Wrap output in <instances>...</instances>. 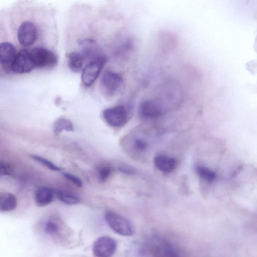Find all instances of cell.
Wrapping results in <instances>:
<instances>
[{"mask_svg":"<svg viewBox=\"0 0 257 257\" xmlns=\"http://www.w3.org/2000/svg\"><path fill=\"white\" fill-rule=\"evenodd\" d=\"M105 218L111 229L118 234L125 237L131 236L133 234V228L131 223L122 216L114 212H107Z\"/></svg>","mask_w":257,"mask_h":257,"instance_id":"obj_1","label":"cell"},{"mask_svg":"<svg viewBox=\"0 0 257 257\" xmlns=\"http://www.w3.org/2000/svg\"><path fill=\"white\" fill-rule=\"evenodd\" d=\"M103 116L108 124L115 128L125 126L128 119L127 109L123 105H116L105 109Z\"/></svg>","mask_w":257,"mask_h":257,"instance_id":"obj_2","label":"cell"},{"mask_svg":"<svg viewBox=\"0 0 257 257\" xmlns=\"http://www.w3.org/2000/svg\"><path fill=\"white\" fill-rule=\"evenodd\" d=\"M35 67L52 68L57 63L58 57L52 51L37 47L30 51Z\"/></svg>","mask_w":257,"mask_h":257,"instance_id":"obj_3","label":"cell"},{"mask_svg":"<svg viewBox=\"0 0 257 257\" xmlns=\"http://www.w3.org/2000/svg\"><path fill=\"white\" fill-rule=\"evenodd\" d=\"M106 62L107 58L104 56L95 60L89 62L84 67L81 77L84 86L89 87L95 82Z\"/></svg>","mask_w":257,"mask_h":257,"instance_id":"obj_4","label":"cell"},{"mask_svg":"<svg viewBox=\"0 0 257 257\" xmlns=\"http://www.w3.org/2000/svg\"><path fill=\"white\" fill-rule=\"evenodd\" d=\"M35 67L30 51L22 50L17 54L10 70L16 74H23L30 73Z\"/></svg>","mask_w":257,"mask_h":257,"instance_id":"obj_5","label":"cell"},{"mask_svg":"<svg viewBox=\"0 0 257 257\" xmlns=\"http://www.w3.org/2000/svg\"><path fill=\"white\" fill-rule=\"evenodd\" d=\"M123 83L122 76L114 71H106L101 79V88L105 95L113 96L121 87Z\"/></svg>","mask_w":257,"mask_h":257,"instance_id":"obj_6","label":"cell"},{"mask_svg":"<svg viewBox=\"0 0 257 257\" xmlns=\"http://www.w3.org/2000/svg\"><path fill=\"white\" fill-rule=\"evenodd\" d=\"M37 29L34 23L26 21L21 23L18 30V39L20 44L25 48L33 45L37 37Z\"/></svg>","mask_w":257,"mask_h":257,"instance_id":"obj_7","label":"cell"},{"mask_svg":"<svg viewBox=\"0 0 257 257\" xmlns=\"http://www.w3.org/2000/svg\"><path fill=\"white\" fill-rule=\"evenodd\" d=\"M116 249L115 241L109 237L98 239L93 246V252L96 257H112Z\"/></svg>","mask_w":257,"mask_h":257,"instance_id":"obj_8","label":"cell"},{"mask_svg":"<svg viewBox=\"0 0 257 257\" xmlns=\"http://www.w3.org/2000/svg\"><path fill=\"white\" fill-rule=\"evenodd\" d=\"M139 112L143 118L155 119L161 115L162 109L158 103L153 101L146 100L140 105Z\"/></svg>","mask_w":257,"mask_h":257,"instance_id":"obj_9","label":"cell"},{"mask_svg":"<svg viewBox=\"0 0 257 257\" xmlns=\"http://www.w3.org/2000/svg\"><path fill=\"white\" fill-rule=\"evenodd\" d=\"M79 44L82 47L81 53L85 60H89L92 61L105 56L101 53L94 40L85 39L82 40Z\"/></svg>","mask_w":257,"mask_h":257,"instance_id":"obj_10","label":"cell"},{"mask_svg":"<svg viewBox=\"0 0 257 257\" xmlns=\"http://www.w3.org/2000/svg\"><path fill=\"white\" fill-rule=\"evenodd\" d=\"M16 50L13 44L8 42L1 43L0 45V61L1 66H10L17 55Z\"/></svg>","mask_w":257,"mask_h":257,"instance_id":"obj_11","label":"cell"},{"mask_svg":"<svg viewBox=\"0 0 257 257\" xmlns=\"http://www.w3.org/2000/svg\"><path fill=\"white\" fill-rule=\"evenodd\" d=\"M154 164L156 168L164 173L172 172L176 166V160L165 155H158L154 157Z\"/></svg>","mask_w":257,"mask_h":257,"instance_id":"obj_12","label":"cell"},{"mask_svg":"<svg viewBox=\"0 0 257 257\" xmlns=\"http://www.w3.org/2000/svg\"><path fill=\"white\" fill-rule=\"evenodd\" d=\"M154 257H179L176 248L170 242L163 241L157 243L153 248Z\"/></svg>","mask_w":257,"mask_h":257,"instance_id":"obj_13","label":"cell"},{"mask_svg":"<svg viewBox=\"0 0 257 257\" xmlns=\"http://www.w3.org/2000/svg\"><path fill=\"white\" fill-rule=\"evenodd\" d=\"M66 57L68 66L72 72L76 73L83 72L85 59L81 52L70 53L67 55Z\"/></svg>","mask_w":257,"mask_h":257,"instance_id":"obj_14","label":"cell"},{"mask_svg":"<svg viewBox=\"0 0 257 257\" xmlns=\"http://www.w3.org/2000/svg\"><path fill=\"white\" fill-rule=\"evenodd\" d=\"M55 195V192L48 187H40L36 192L35 201L40 206L48 205L53 201Z\"/></svg>","mask_w":257,"mask_h":257,"instance_id":"obj_15","label":"cell"},{"mask_svg":"<svg viewBox=\"0 0 257 257\" xmlns=\"http://www.w3.org/2000/svg\"><path fill=\"white\" fill-rule=\"evenodd\" d=\"M17 205V200L13 194L5 193L0 198V211L1 212H8L13 211Z\"/></svg>","mask_w":257,"mask_h":257,"instance_id":"obj_16","label":"cell"},{"mask_svg":"<svg viewBox=\"0 0 257 257\" xmlns=\"http://www.w3.org/2000/svg\"><path fill=\"white\" fill-rule=\"evenodd\" d=\"M74 124L71 120L60 118L56 121L53 130L55 135H59L63 131L71 132L74 131Z\"/></svg>","mask_w":257,"mask_h":257,"instance_id":"obj_17","label":"cell"},{"mask_svg":"<svg viewBox=\"0 0 257 257\" xmlns=\"http://www.w3.org/2000/svg\"><path fill=\"white\" fill-rule=\"evenodd\" d=\"M196 170L199 176L206 182H213L217 177L216 173L214 171L205 167L198 166Z\"/></svg>","mask_w":257,"mask_h":257,"instance_id":"obj_18","label":"cell"},{"mask_svg":"<svg viewBox=\"0 0 257 257\" xmlns=\"http://www.w3.org/2000/svg\"><path fill=\"white\" fill-rule=\"evenodd\" d=\"M56 195L60 201L67 205L77 204L80 201L79 198L72 194L59 191Z\"/></svg>","mask_w":257,"mask_h":257,"instance_id":"obj_19","label":"cell"},{"mask_svg":"<svg viewBox=\"0 0 257 257\" xmlns=\"http://www.w3.org/2000/svg\"><path fill=\"white\" fill-rule=\"evenodd\" d=\"M31 157L34 160L41 163V164L52 171H61V169L60 168L55 165L53 162L48 159L36 155H32Z\"/></svg>","mask_w":257,"mask_h":257,"instance_id":"obj_20","label":"cell"},{"mask_svg":"<svg viewBox=\"0 0 257 257\" xmlns=\"http://www.w3.org/2000/svg\"><path fill=\"white\" fill-rule=\"evenodd\" d=\"M112 169L110 167L105 166L101 168L99 171V178L101 182L106 181L110 176Z\"/></svg>","mask_w":257,"mask_h":257,"instance_id":"obj_21","label":"cell"},{"mask_svg":"<svg viewBox=\"0 0 257 257\" xmlns=\"http://www.w3.org/2000/svg\"><path fill=\"white\" fill-rule=\"evenodd\" d=\"M45 230L50 234H55L58 232L59 226L54 221L49 220L45 224Z\"/></svg>","mask_w":257,"mask_h":257,"instance_id":"obj_22","label":"cell"},{"mask_svg":"<svg viewBox=\"0 0 257 257\" xmlns=\"http://www.w3.org/2000/svg\"><path fill=\"white\" fill-rule=\"evenodd\" d=\"M63 176L68 180L74 183L78 188H82L83 182L82 179L77 176L66 172H63Z\"/></svg>","mask_w":257,"mask_h":257,"instance_id":"obj_23","label":"cell"},{"mask_svg":"<svg viewBox=\"0 0 257 257\" xmlns=\"http://www.w3.org/2000/svg\"><path fill=\"white\" fill-rule=\"evenodd\" d=\"M134 146L137 150L144 151L147 149L148 143L144 140L139 138L135 140Z\"/></svg>","mask_w":257,"mask_h":257,"instance_id":"obj_24","label":"cell"},{"mask_svg":"<svg viewBox=\"0 0 257 257\" xmlns=\"http://www.w3.org/2000/svg\"><path fill=\"white\" fill-rule=\"evenodd\" d=\"M13 170L12 168L5 162H1L0 164V175L6 176L11 175Z\"/></svg>","mask_w":257,"mask_h":257,"instance_id":"obj_25","label":"cell"},{"mask_svg":"<svg viewBox=\"0 0 257 257\" xmlns=\"http://www.w3.org/2000/svg\"><path fill=\"white\" fill-rule=\"evenodd\" d=\"M118 170L121 173L127 175L135 174V171L133 169L126 166L119 167Z\"/></svg>","mask_w":257,"mask_h":257,"instance_id":"obj_26","label":"cell"}]
</instances>
